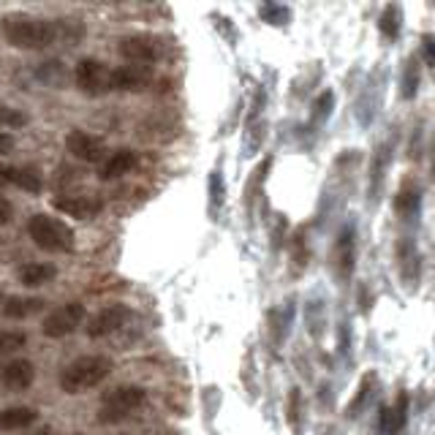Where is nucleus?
Instances as JSON below:
<instances>
[{"label": "nucleus", "instance_id": "1", "mask_svg": "<svg viewBox=\"0 0 435 435\" xmlns=\"http://www.w3.org/2000/svg\"><path fill=\"white\" fill-rule=\"evenodd\" d=\"M69 22L63 25L60 19H41V17H30V14H6L0 19V35L17 47V50H47L52 47L57 38H69L76 41L79 35L69 33Z\"/></svg>", "mask_w": 435, "mask_h": 435}, {"label": "nucleus", "instance_id": "2", "mask_svg": "<svg viewBox=\"0 0 435 435\" xmlns=\"http://www.w3.org/2000/svg\"><path fill=\"white\" fill-rule=\"evenodd\" d=\"M112 359L104 356V354H87V356H79L69 365L63 367L60 373V389L66 395H82L87 389L104 383L109 376H112Z\"/></svg>", "mask_w": 435, "mask_h": 435}, {"label": "nucleus", "instance_id": "3", "mask_svg": "<svg viewBox=\"0 0 435 435\" xmlns=\"http://www.w3.org/2000/svg\"><path fill=\"white\" fill-rule=\"evenodd\" d=\"M147 402V392L137 386V383H122L109 389L101 398V411H98V422L104 424H117L125 422L131 414H137L141 405Z\"/></svg>", "mask_w": 435, "mask_h": 435}, {"label": "nucleus", "instance_id": "4", "mask_svg": "<svg viewBox=\"0 0 435 435\" xmlns=\"http://www.w3.org/2000/svg\"><path fill=\"white\" fill-rule=\"evenodd\" d=\"M28 234H30V240H33L38 248H44V250H50V253H71L74 250V228L66 226L60 218H52V215H44V212H38L30 218V224H28Z\"/></svg>", "mask_w": 435, "mask_h": 435}, {"label": "nucleus", "instance_id": "5", "mask_svg": "<svg viewBox=\"0 0 435 435\" xmlns=\"http://www.w3.org/2000/svg\"><path fill=\"white\" fill-rule=\"evenodd\" d=\"M386 85H389V71L381 63V66H376V69L367 74L365 85H362L356 101H354V117H356V122L362 128H370L373 120H376V115L381 112Z\"/></svg>", "mask_w": 435, "mask_h": 435}, {"label": "nucleus", "instance_id": "6", "mask_svg": "<svg viewBox=\"0 0 435 435\" xmlns=\"http://www.w3.org/2000/svg\"><path fill=\"white\" fill-rule=\"evenodd\" d=\"M392 161H395V139L389 137V139L378 141L370 156V169H367V204L370 207H378V202H381Z\"/></svg>", "mask_w": 435, "mask_h": 435}, {"label": "nucleus", "instance_id": "7", "mask_svg": "<svg viewBox=\"0 0 435 435\" xmlns=\"http://www.w3.org/2000/svg\"><path fill=\"white\" fill-rule=\"evenodd\" d=\"M330 267L343 283L354 278V269H356V224L354 221H346L337 231L330 250Z\"/></svg>", "mask_w": 435, "mask_h": 435}, {"label": "nucleus", "instance_id": "8", "mask_svg": "<svg viewBox=\"0 0 435 435\" xmlns=\"http://www.w3.org/2000/svg\"><path fill=\"white\" fill-rule=\"evenodd\" d=\"M117 52L122 60H128V66H150L153 69V63H158L163 54V44L150 33H134L125 35L117 44Z\"/></svg>", "mask_w": 435, "mask_h": 435}, {"label": "nucleus", "instance_id": "9", "mask_svg": "<svg viewBox=\"0 0 435 435\" xmlns=\"http://www.w3.org/2000/svg\"><path fill=\"white\" fill-rule=\"evenodd\" d=\"M112 71L115 69H109L106 63L95 60V57H82L76 63L74 79L87 95H106V93H112Z\"/></svg>", "mask_w": 435, "mask_h": 435}, {"label": "nucleus", "instance_id": "10", "mask_svg": "<svg viewBox=\"0 0 435 435\" xmlns=\"http://www.w3.org/2000/svg\"><path fill=\"white\" fill-rule=\"evenodd\" d=\"M395 261H398V275H400L405 291H417L422 283V253L411 237H400L395 245Z\"/></svg>", "mask_w": 435, "mask_h": 435}, {"label": "nucleus", "instance_id": "11", "mask_svg": "<svg viewBox=\"0 0 435 435\" xmlns=\"http://www.w3.org/2000/svg\"><path fill=\"white\" fill-rule=\"evenodd\" d=\"M82 321H85V305H82V302H69V305L54 308L52 313L44 318L41 332H44L47 337L57 340V337H66V335L79 330Z\"/></svg>", "mask_w": 435, "mask_h": 435}, {"label": "nucleus", "instance_id": "12", "mask_svg": "<svg viewBox=\"0 0 435 435\" xmlns=\"http://www.w3.org/2000/svg\"><path fill=\"white\" fill-rule=\"evenodd\" d=\"M131 308L128 305H122V302H115V305H106L101 308L95 315H90L87 318V337H93V340H98V337H106V335H112V332L122 330L128 321H131Z\"/></svg>", "mask_w": 435, "mask_h": 435}, {"label": "nucleus", "instance_id": "13", "mask_svg": "<svg viewBox=\"0 0 435 435\" xmlns=\"http://www.w3.org/2000/svg\"><path fill=\"white\" fill-rule=\"evenodd\" d=\"M52 207L63 215H69V218L87 221V218H95L104 209V202L93 193H66V196H54Z\"/></svg>", "mask_w": 435, "mask_h": 435}, {"label": "nucleus", "instance_id": "14", "mask_svg": "<svg viewBox=\"0 0 435 435\" xmlns=\"http://www.w3.org/2000/svg\"><path fill=\"white\" fill-rule=\"evenodd\" d=\"M66 150L76 161H85V163H104L106 161V144L87 131H71L66 137Z\"/></svg>", "mask_w": 435, "mask_h": 435}, {"label": "nucleus", "instance_id": "15", "mask_svg": "<svg viewBox=\"0 0 435 435\" xmlns=\"http://www.w3.org/2000/svg\"><path fill=\"white\" fill-rule=\"evenodd\" d=\"M156 74L150 66H120L112 71V93H141L153 85Z\"/></svg>", "mask_w": 435, "mask_h": 435}, {"label": "nucleus", "instance_id": "16", "mask_svg": "<svg viewBox=\"0 0 435 435\" xmlns=\"http://www.w3.org/2000/svg\"><path fill=\"white\" fill-rule=\"evenodd\" d=\"M269 169H272V156L264 158L259 166L250 172V177L245 180L243 207L248 209V215H253V212H256V204H259L261 193H264V182H267V177H269Z\"/></svg>", "mask_w": 435, "mask_h": 435}, {"label": "nucleus", "instance_id": "17", "mask_svg": "<svg viewBox=\"0 0 435 435\" xmlns=\"http://www.w3.org/2000/svg\"><path fill=\"white\" fill-rule=\"evenodd\" d=\"M137 163H139V156H137L134 150L122 147V150H115V153H112V156L101 163L98 177H101L104 182H109V180H120V177H125V174L134 172V169H137Z\"/></svg>", "mask_w": 435, "mask_h": 435}, {"label": "nucleus", "instance_id": "18", "mask_svg": "<svg viewBox=\"0 0 435 435\" xmlns=\"http://www.w3.org/2000/svg\"><path fill=\"white\" fill-rule=\"evenodd\" d=\"M0 381L11 392H25L35 381V367L28 359H11L8 365L0 370Z\"/></svg>", "mask_w": 435, "mask_h": 435}, {"label": "nucleus", "instance_id": "19", "mask_svg": "<svg viewBox=\"0 0 435 435\" xmlns=\"http://www.w3.org/2000/svg\"><path fill=\"white\" fill-rule=\"evenodd\" d=\"M376 383H378V373H376V370H367L365 376H362V381H359V386H356L351 402L346 405V419H359L365 414V408L370 405V400H373Z\"/></svg>", "mask_w": 435, "mask_h": 435}, {"label": "nucleus", "instance_id": "20", "mask_svg": "<svg viewBox=\"0 0 435 435\" xmlns=\"http://www.w3.org/2000/svg\"><path fill=\"white\" fill-rule=\"evenodd\" d=\"M419 87H422V60L419 54H408L402 60V69H400V95L405 101H414L419 95Z\"/></svg>", "mask_w": 435, "mask_h": 435}, {"label": "nucleus", "instance_id": "21", "mask_svg": "<svg viewBox=\"0 0 435 435\" xmlns=\"http://www.w3.org/2000/svg\"><path fill=\"white\" fill-rule=\"evenodd\" d=\"M395 212L402 221H417L422 215V188L414 182H405L395 196Z\"/></svg>", "mask_w": 435, "mask_h": 435}, {"label": "nucleus", "instance_id": "22", "mask_svg": "<svg viewBox=\"0 0 435 435\" xmlns=\"http://www.w3.org/2000/svg\"><path fill=\"white\" fill-rule=\"evenodd\" d=\"M38 414L35 408H28V405H14V408H3L0 411V433H14V430H25L30 427Z\"/></svg>", "mask_w": 435, "mask_h": 435}, {"label": "nucleus", "instance_id": "23", "mask_svg": "<svg viewBox=\"0 0 435 435\" xmlns=\"http://www.w3.org/2000/svg\"><path fill=\"white\" fill-rule=\"evenodd\" d=\"M54 275H57V269H54L52 264H41V261H30V264H25L17 272L19 283L28 286V289H38V286L50 283Z\"/></svg>", "mask_w": 435, "mask_h": 435}, {"label": "nucleus", "instance_id": "24", "mask_svg": "<svg viewBox=\"0 0 435 435\" xmlns=\"http://www.w3.org/2000/svg\"><path fill=\"white\" fill-rule=\"evenodd\" d=\"M378 30L386 41H398L402 33V6L400 3H389L383 6L381 17H378Z\"/></svg>", "mask_w": 435, "mask_h": 435}, {"label": "nucleus", "instance_id": "25", "mask_svg": "<svg viewBox=\"0 0 435 435\" xmlns=\"http://www.w3.org/2000/svg\"><path fill=\"white\" fill-rule=\"evenodd\" d=\"M267 139V120L264 117H245V156L253 158L261 150V144Z\"/></svg>", "mask_w": 435, "mask_h": 435}, {"label": "nucleus", "instance_id": "26", "mask_svg": "<svg viewBox=\"0 0 435 435\" xmlns=\"http://www.w3.org/2000/svg\"><path fill=\"white\" fill-rule=\"evenodd\" d=\"M335 101H337V98H335L332 90H321V93L313 98V104H311L308 125H311V128H321V125L332 117V112H335Z\"/></svg>", "mask_w": 435, "mask_h": 435}, {"label": "nucleus", "instance_id": "27", "mask_svg": "<svg viewBox=\"0 0 435 435\" xmlns=\"http://www.w3.org/2000/svg\"><path fill=\"white\" fill-rule=\"evenodd\" d=\"M294 302H286L283 308H275V311H269V332H272V340H275V346H283V340H286V335L291 330V313H294V308H291Z\"/></svg>", "mask_w": 435, "mask_h": 435}, {"label": "nucleus", "instance_id": "28", "mask_svg": "<svg viewBox=\"0 0 435 435\" xmlns=\"http://www.w3.org/2000/svg\"><path fill=\"white\" fill-rule=\"evenodd\" d=\"M44 308V299L38 296H8L3 305V315L8 318H28V315L38 313Z\"/></svg>", "mask_w": 435, "mask_h": 435}, {"label": "nucleus", "instance_id": "29", "mask_svg": "<svg viewBox=\"0 0 435 435\" xmlns=\"http://www.w3.org/2000/svg\"><path fill=\"white\" fill-rule=\"evenodd\" d=\"M305 324H308V335L313 340L324 337V330H327V308H324L321 299H311L305 305Z\"/></svg>", "mask_w": 435, "mask_h": 435}, {"label": "nucleus", "instance_id": "30", "mask_svg": "<svg viewBox=\"0 0 435 435\" xmlns=\"http://www.w3.org/2000/svg\"><path fill=\"white\" fill-rule=\"evenodd\" d=\"M259 19L264 25H272V28H289L291 25V8L289 6H283V3H272V0H267V3H261L259 8Z\"/></svg>", "mask_w": 435, "mask_h": 435}, {"label": "nucleus", "instance_id": "31", "mask_svg": "<svg viewBox=\"0 0 435 435\" xmlns=\"http://www.w3.org/2000/svg\"><path fill=\"white\" fill-rule=\"evenodd\" d=\"M289 256H291V261H294V272H302L305 269V264L311 261V250H308V243H305V226H299L289 237Z\"/></svg>", "mask_w": 435, "mask_h": 435}, {"label": "nucleus", "instance_id": "32", "mask_svg": "<svg viewBox=\"0 0 435 435\" xmlns=\"http://www.w3.org/2000/svg\"><path fill=\"white\" fill-rule=\"evenodd\" d=\"M302 419H305V414H302V389L291 386L289 398H286V422L296 435H302Z\"/></svg>", "mask_w": 435, "mask_h": 435}, {"label": "nucleus", "instance_id": "33", "mask_svg": "<svg viewBox=\"0 0 435 435\" xmlns=\"http://www.w3.org/2000/svg\"><path fill=\"white\" fill-rule=\"evenodd\" d=\"M207 188H209V212L218 215V209L224 207V202H226V182H224L221 169H212V172H209Z\"/></svg>", "mask_w": 435, "mask_h": 435}, {"label": "nucleus", "instance_id": "34", "mask_svg": "<svg viewBox=\"0 0 435 435\" xmlns=\"http://www.w3.org/2000/svg\"><path fill=\"white\" fill-rule=\"evenodd\" d=\"M405 424H408V395L400 392L395 405H392V433L400 435L405 430Z\"/></svg>", "mask_w": 435, "mask_h": 435}, {"label": "nucleus", "instance_id": "35", "mask_svg": "<svg viewBox=\"0 0 435 435\" xmlns=\"http://www.w3.org/2000/svg\"><path fill=\"white\" fill-rule=\"evenodd\" d=\"M28 343V335L25 332H14V330H0V356L6 354H14L19 348Z\"/></svg>", "mask_w": 435, "mask_h": 435}, {"label": "nucleus", "instance_id": "36", "mask_svg": "<svg viewBox=\"0 0 435 435\" xmlns=\"http://www.w3.org/2000/svg\"><path fill=\"white\" fill-rule=\"evenodd\" d=\"M272 253H278L283 245H289V218L286 215H275L272 218Z\"/></svg>", "mask_w": 435, "mask_h": 435}, {"label": "nucleus", "instance_id": "37", "mask_svg": "<svg viewBox=\"0 0 435 435\" xmlns=\"http://www.w3.org/2000/svg\"><path fill=\"white\" fill-rule=\"evenodd\" d=\"M14 185L22 188V191L38 193L41 191V177L33 169H14Z\"/></svg>", "mask_w": 435, "mask_h": 435}, {"label": "nucleus", "instance_id": "38", "mask_svg": "<svg viewBox=\"0 0 435 435\" xmlns=\"http://www.w3.org/2000/svg\"><path fill=\"white\" fill-rule=\"evenodd\" d=\"M30 120L25 112L11 109V106H0V128H22L25 122Z\"/></svg>", "mask_w": 435, "mask_h": 435}, {"label": "nucleus", "instance_id": "39", "mask_svg": "<svg viewBox=\"0 0 435 435\" xmlns=\"http://www.w3.org/2000/svg\"><path fill=\"white\" fill-rule=\"evenodd\" d=\"M422 60L427 66H435V33L422 35Z\"/></svg>", "mask_w": 435, "mask_h": 435}, {"label": "nucleus", "instance_id": "40", "mask_svg": "<svg viewBox=\"0 0 435 435\" xmlns=\"http://www.w3.org/2000/svg\"><path fill=\"white\" fill-rule=\"evenodd\" d=\"M378 435H395L392 433V405L378 408Z\"/></svg>", "mask_w": 435, "mask_h": 435}, {"label": "nucleus", "instance_id": "41", "mask_svg": "<svg viewBox=\"0 0 435 435\" xmlns=\"http://www.w3.org/2000/svg\"><path fill=\"white\" fill-rule=\"evenodd\" d=\"M337 337H340V354L343 356H348V348H351V340H348V324L346 318L337 324Z\"/></svg>", "mask_w": 435, "mask_h": 435}, {"label": "nucleus", "instance_id": "42", "mask_svg": "<svg viewBox=\"0 0 435 435\" xmlns=\"http://www.w3.org/2000/svg\"><path fill=\"white\" fill-rule=\"evenodd\" d=\"M14 147H17V141L11 134H6V131H0V156H8V153H14Z\"/></svg>", "mask_w": 435, "mask_h": 435}, {"label": "nucleus", "instance_id": "43", "mask_svg": "<svg viewBox=\"0 0 435 435\" xmlns=\"http://www.w3.org/2000/svg\"><path fill=\"white\" fill-rule=\"evenodd\" d=\"M11 215H14L11 202H8L6 196H0V224H8V221H11Z\"/></svg>", "mask_w": 435, "mask_h": 435}, {"label": "nucleus", "instance_id": "44", "mask_svg": "<svg viewBox=\"0 0 435 435\" xmlns=\"http://www.w3.org/2000/svg\"><path fill=\"white\" fill-rule=\"evenodd\" d=\"M419 147H422V125L414 128V139H411V147H408V158H417Z\"/></svg>", "mask_w": 435, "mask_h": 435}, {"label": "nucleus", "instance_id": "45", "mask_svg": "<svg viewBox=\"0 0 435 435\" xmlns=\"http://www.w3.org/2000/svg\"><path fill=\"white\" fill-rule=\"evenodd\" d=\"M14 185V166H0V188Z\"/></svg>", "mask_w": 435, "mask_h": 435}, {"label": "nucleus", "instance_id": "46", "mask_svg": "<svg viewBox=\"0 0 435 435\" xmlns=\"http://www.w3.org/2000/svg\"><path fill=\"white\" fill-rule=\"evenodd\" d=\"M359 305H362V313H367V308H370V296H367L365 286H359Z\"/></svg>", "mask_w": 435, "mask_h": 435}, {"label": "nucleus", "instance_id": "47", "mask_svg": "<svg viewBox=\"0 0 435 435\" xmlns=\"http://www.w3.org/2000/svg\"><path fill=\"white\" fill-rule=\"evenodd\" d=\"M33 435H52V430H50V427H44V430H38V433H33Z\"/></svg>", "mask_w": 435, "mask_h": 435}, {"label": "nucleus", "instance_id": "48", "mask_svg": "<svg viewBox=\"0 0 435 435\" xmlns=\"http://www.w3.org/2000/svg\"><path fill=\"white\" fill-rule=\"evenodd\" d=\"M433 180H435V147H433Z\"/></svg>", "mask_w": 435, "mask_h": 435}, {"label": "nucleus", "instance_id": "49", "mask_svg": "<svg viewBox=\"0 0 435 435\" xmlns=\"http://www.w3.org/2000/svg\"><path fill=\"white\" fill-rule=\"evenodd\" d=\"M0 299H3V296H0Z\"/></svg>", "mask_w": 435, "mask_h": 435}]
</instances>
